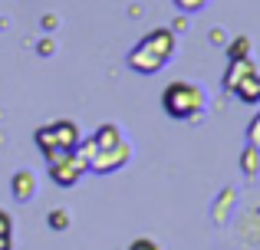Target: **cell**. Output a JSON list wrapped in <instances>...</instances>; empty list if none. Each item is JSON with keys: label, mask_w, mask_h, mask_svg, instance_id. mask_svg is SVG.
Instances as JSON below:
<instances>
[{"label": "cell", "mask_w": 260, "mask_h": 250, "mask_svg": "<svg viewBox=\"0 0 260 250\" xmlns=\"http://www.w3.org/2000/svg\"><path fill=\"white\" fill-rule=\"evenodd\" d=\"M0 26H4V20H0Z\"/></svg>", "instance_id": "cell-22"}, {"label": "cell", "mask_w": 260, "mask_h": 250, "mask_svg": "<svg viewBox=\"0 0 260 250\" xmlns=\"http://www.w3.org/2000/svg\"><path fill=\"white\" fill-rule=\"evenodd\" d=\"M79 141H83V132H79V125L73 119H56V122L37 128V148L46 155V165L63 158V155H70V152H76Z\"/></svg>", "instance_id": "cell-3"}, {"label": "cell", "mask_w": 260, "mask_h": 250, "mask_svg": "<svg viewBox=\"0 0 260 250\" xmlns=\"http://www.w3.org/2000/svg\"><path fill=\"white\" fill-rule=\"evenodd\" d=\"M56 23H59V17H56V13H43V17H40V26H43L46 33H50V30H56Z\"/></svg>", "instance_id": "cell-17"}, {"label": "cell", "mask_w": 260, "mask_h": 250, "mask_svg": "<svg viewBox=\"0 0 260 250\" xmlns=\"http://www.w3.org/2000/svg\"><path fill=\"white\" fill-rule=\"evenodd\" d=\"M250 73H257V66H254V59H250V56H244V59H231L228 73H224V89L234 92V86L241 83V79H247Z\"/></svg>", "instance_id": "cell-7"}, {"label": "cell", "mask_w": 260, "mask_h": 250, "mask_svg": "<svg viewBox=\"0 0 260 250\" xmlns=\"http://www.w3.org/2000/svg\"><path fill=\"white\" fill-rule=\"evenodd\" d=\"M128 161H132V141L125 138L122 145L109 148V152L89 155V171H95V174H115V171H122Z\"/></svg>", "instance_id": "cell-5"}, {"label": "cell", "mask_w": 260, "mask_h": 250, "mask_svg": "<svg viewBox=\"0 0 260 250\" xmlns=\"http://www.w3.org/2000/svg\"><path fill=\"white\" fill-rule=\"evenodd\" d=\"M0 250H10V237H0Z\"/></svg>", "instance_id": "cell-21"}, {"label": "cell", "mask_w": 260, "mask_h": 250, "mask_svg": "<svg viewBox=\"0 0 260 250\" xmlns=\"http://www.w3.org/2000/svg\"><path fill=\"white\" fill-rule=\"evenodd\" d=\"M244 56H250V40L247 37L231 40L228 43V59H244Z\"/></svg>", "instance_id": "cell-11"}, {"label": "cell", "mask_w": 260, "mask_h": 250, "mask_svg": "<svg viewBox=\"0 0 260 250\" xmlns=\"http://www.w3.org/2000/svg\"><path fill=\"white\" fill-rule=\"evenodd\" d=\"M241 171L247 174V178H257V174H260V152L254 145H247L241 152Z\"/></svg>", "instance_id": "cell-10"}, {"label": "cell", "mask_w": 260, "mask_h": 250, "mask_svg": "<svg viewBox=\"0 0 260 250\" xmlns=\"http://www.w3.org/2000/svg\"><path fill=\"white\" fill-rule=\"evenodd\" d=\"M128 250H161V247L155 244L152 237H135L132 244H128Z\"/></svg>", "instance_id": "cell-15"}, {"label": "cell", "mask_w": 260, "mask_h": 250, "mask_svg": "<svg viewBox=\"0 0 260 250\" xmlns=\"http://www.w3.org/2000/svg\"><path fill=\"white\" fill-rule=\"evenodd\" d=\"M175 46H178L175 33L168 30V26H158V30H148L145 37L132 46V53L125 56V63H128V69L142 73V76H155V73H161L168 63H172Z\"/></svg>", "instance_id": "cell-1"}, {"label": "cell", "mask_w": 260, "mask_h": 250, "mask_svg": "<svg viewBox=\"0 0 260 250\" xmlns=\"http://www.w3.org/2000/svg\"><path fill=\"white\" fill-rule=\"evenodd\" d=\"M161 109L172 119H178V122H194L208 109V92L198 83H191V79H175L161 92Z\"/></svg>", "instance_id": "cell-2"}, {"label": "cell", "mask_w": 260, "mask_h": 250, "mask_svg": "<svg viewBox=\"0 0 260 250\" xmlns=\"http://www.w3.org/2000/svg\"><path fill=\"white\" fill-rule=\"evenodd\" d=\"M10 231H13L10 214H7V211H0V237H10Z\"/></svg>", "instance_id": "cell-16"}, {"label": "cell", "mask_w": 260, "mask_h": 250, "mask_svg": "<svg viewBox=\"0 0 260 250\" xmlns=\"http://www.w3.org/2000/svg\"><path fill=\"white\" fill-rule=\"evenodd\" d=\"M224 40H228V33H224V30H214V33H211V43H217V46H221Z\"/></svg>", "instance_id": "cell-20"}, {"label": "cell", "mask_w": 260, "mask_h": 250, "mask_svg": "<svg viewBox=\"0 0 260 250\" xmlns=\"http://www.w3.org/2000/svg\"><path fill=\"white\" fill-rule=\"evenodd\" d=\"M37 53H40V56H53V53H56V43H53V40H40Z\"/></svg>", "instance_id": "cell-18"}, {"label": "cell", "mask_w": 260, "mask_h": 250, "mask_svg": "<svg viewBox=\"0 0 260 250\" xmlns=\"http://www.w3.org/2000/svg\"><path fill=\"white\" fill-rule=\"evenodd\" d=\"M46 224H50L53 231H66V227H70V214H66V207H56V211H50Z\"/></svg>", "instance_id": "cell-12"}, {"label": "cell", "mask_w": 260, "mask_h": 250, "mask_svg": "<svg viewBox=\"0 0 260 250\" xmlns=\"http://www.w3.org/2000/svg\"><path fill=\"white\" fill-rule=\"evenodd\" d=\"M10 191H13V201H20V204L33 201V194H37V174H33L30 168H20V171H13Z\"/></svg>", "instance_id": "cell-6"}, {"label": "cell", "mask_w": 260, "mask_h": 250, "mask_svg": "<svg viewBox=\"0 0 260 250\" xmlns=\"http://www.w3.org/2000/svg\"><path fill=\"white\" fill-rule=\"evenodd\" d=\"M208 4H211V0H175V7L181 13H198V10H204Z\"/></svg>", "instance_id": "cell-14"}, {"label": "cell", "mask_w": 260, "mask_h": 250, "mask_svg": "<svg viewBox=\"0 0 260 250\" xmlns=\"http://www.w3.org/2000/svg\"><path fill=\"white\" fill-rule=\"evenodd\" d=\"M237 201V191L234 188H224L214 201V224H228V214H231V204Z\"/></svg>", "instance_id": "cell-9"}, {"label": "cell", "mask_w": 260, "mask_h": 250, "mask_svg": "<svg viewBox=\"0 0 260 250\" xmlns=\"http://www.w3.org/2000/svg\"><path fill=\"white\" fill-rule=\"evenodd\" d=\"M188 30V17H184V13H178V17L172 20V33H184Z\"/></svg>", "instance_id": "cell-19"}, {"label": "cell", "mask_w": 260, "mask_h": 250, "mask_svg": "<svg viewBox=\"0 0 260 250\" xmlns=\"http://www.w3.org/2000/svg\"><path fill=\"white\" fill-rule=\"evenodd\" d=\"M46 168H50L53 185H59V188H73V185H76V181L89 171V161H86L79 152H70V155H63V158L50 161Z\"/></svg>", "instance_id": "cell-4"}, {"label": "cell", "mask_w": 260, "mask_h": 250, "mask_svg": "<svg viewBox=\"0 0 260 250\" xmlns=\"http://www.w3.org/2000/svg\"><path fill=\"white\" fill-rule=\"evenodd\" d=\"M247 145H254L260 152V112L250 119V125H247Z\"/></svg>", "instance_id": "cell-13"}, {"label": "cell", "mask_w": 260, "mask_h": 250, "mask_svg": "<svg viewBox=\"0 0 260 250\" xmlns=\"http://www.w3.org/2000/svg\"><path fill=\"white\" fill-rule=\"evenodd\" d=\"M234 96L241 99V102H260V73H250L247 79H241V83L234 86Z\"/></svg>", "instance_id": "cell-8"}]
</instances>
